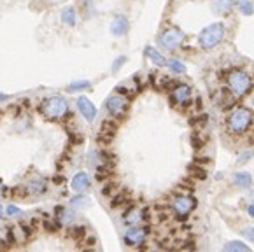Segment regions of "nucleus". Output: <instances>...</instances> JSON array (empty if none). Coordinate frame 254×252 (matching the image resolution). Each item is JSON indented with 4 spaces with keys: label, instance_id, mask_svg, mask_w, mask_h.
<instances>
[{
    "label": "nucleus",
    "instance_id": "obj_4",
    "mask_svg": "<svg viewBox=\"0 0 254 252\" xmlns=\"http://www.w3.org/2000/svg\"><path fill=\"white\" fill-rule=\"evenodd\" d=\"M42 110L47 118H53V119H58V118H63L67 112H69V104L65 100L63 96H51L44 102Z\"/></svg>",
    "mask_w": 254,
    "mask_h": 252
},
{
    "label": "nucleus",
    "instance_id": "obj_18",
    "mask_svg": "<svg viewBox=\"0 0 254 252\" xmlns=\"http://www.w3.org/2000/svg\"><path fill=\"white\" fill-rule=\"evenodd\" d=\"M61 21L65 25H69V27H75V23H77V13H75L74 7H65L61 11Z\"/></svg>",
    "mask_w": 254,
    "mask_h": 252
},
{
    "label": "nucleus",
    "instance_id": "obj_31",
    "mask_svg": "<svg viewBox=\"0 0 254 252\" xmlns=\"http://www.w3.org/2000/svg\"><path fill=\"white\" fill-rule=\"evenodd\" d=\"M251 105H253V109H254V95L251 96Z\"/></svg>",
    "mask_w": 254,
    "mask_h": 252
},
{
    "label": "nucleus",
    "instance_id": "obj_2",
    "mask_svg": "<svg viewBox=\"0 0 254 252\" xmlns=\"http://www.w3.org/2000/svg\"><path fill=\"white\" fill-rule=\"evenodd\" d=\"M254 112L249 107H235L228 116L226 126L233 135H242L253 126Z\"/></svg>",
    "mask_w": 254,
    "mask_h": 252
},
{
    "label": "nucleus",
    "instance_id": "obj_15",
    "mask_svg": "<svg viewBox=\"0 0 254 252\" xmlns=\"http://www.w3.org/2000/svg\"><path fill=\"white\" fill-rule=\"evenodd\" d=\"M144 53H146V56H148L149 60L156 65V67H166V65H168V61H166L165 56H163L158 49H154V47L148 46L146 49H144Z\"/></svg>",
    "mask_w": 254,
    "mask_h": 252
},
{
    "label": "nucleus",
    "instance_id": "obj_26",
    "mask_svg": "<svg viewBox=\"0 0 254 252\" xmlns=\"http://www.w3.org/2000/svg\"><path fill=\"white\" fill-rule=\"evenodd\" d=\"M253 156H254V151H245V152H242V156L239 158V165H242V163H247V161H249Z\"/></svg>",
    "mask_w": 254,
    "mask_h": 252
},
{
    "label": "nucleus",
    "instance_id": "obj_32",
    "mask_svg": "<svg viewBox=\"0 0 254 252\" xmlns=\"http://www.w3.org/2000/svg\"><path fill=\"white\" fill-rule=\"evenodd\" d=\"M2 193H4V189H2V186H0V196H2Z\"/></svg>",
    "mask_w": 254,
    "mask_h": 252
},
{
    "label": "nucleus",
    "instance_id": "obj_17",
    "mask_svg": "<svg viewBox=\"0 0 254 252\" xmlns=\"http://www.w3.org/2000/svg\"><path fill=\"white\" fill-rule=\"evenodd\" d=\"M46 189H47V184L44 179H33L27 184V191L30 193V194H33V196H39L42 193H46Z\"/></svg>",
    "mask_w": 254,
    "mask_h": 252
},
{
    "label": "nucleus",
    "instance_id": "obj_21",
    "mask_svg": "<svg viewBox=\"0 0 254 252\" xmlns=\"http://www.w3.org/2000/svg\"><path fill=\"white\" fill-rule=\"evenodd\" d=\"M239 9L244 16H251L254 14V5L251 0H239Z\"/></svg>",
    "mask_w": 254,
    "mask_h": 252
},
{
    "label": "nucleus",
    "instance_id": "obj_24",
    "mask_svg": "<svg viewBox=\"0 0 254 252\" xmlns=\"http://www.w3.org/2000/svg\"><path fill=\"white\" fill-rule=\"evenodd\" d=\"M5 214L9 217H19L23 216V212H21V208H18L16 205H9L7 207V210H5Z\"/></svg>",
    "mask_w": 254,
    "mask_h": 252
},
{
    "label": "nucleus",
    "instance_id": "obj_16",
    "mask_svg": "<svg viewBox=\"0 0 254 252\" xmlns=\"http://www.w3.org/2000/svg\"><path fill=\"white\" fill-rule=\"evenodd\" d=\"M233 184L240 189H249L253 186V175L249 172H237L233 175Z\"/></svg>",
    "mask_w": 254,
    "mask_h": 252
},
{
    "label": "nucleus",
    "instance_id": "obj_22",
    "mask_svg": "<svg viewBox=\"0 0 254 252\" xmlns=\"http://www.w3.org/2000/svg\"><path fill=\"white\" fill-rule=\"evenodd\" d=\"M70 205L75 207V208H84V207L90 205V200H88V196H83V194L79 193V196H74L70 200Z\"/></svg>",
    "mask_w": 254,
    "mask_h": 252
},
{
    "label": "nucleus",
    "instance_id": "obj_29",
    "mask_svg": "<svg viewBox=\"0 0 254 252\" xmlns=\"http://www.w3.org/2000/svg\"><path fill=\"white\" fill-rule=\"evenodd\" d=\"M5 98H7V95H4V93H0V102H4Z\"/></svg>",
    "mask_w": 254,
    "mask_h": 252
},
{
    "label": "nucleus",
    "instance_id": "obj_25",
    "mask_svg": "<svg viewBox=\"0 0 254 252\" xmlns=\"http://www.w3.org/2000/svg\"><path fill=\"white\" fill-rule=\"evenodd\" d=\"M125 63H126V56H120V58L114 60V63H112V72H118Z\"/></svg>",
    "mask_w": 254,
    "mask_h": 252
},
{
    "label": "nucleus",
    "instance_id": "obj_28",
    "mask_svg": "<svg viewBox=\"0 0 254 252\" xmlns=\"http://www.w3.org/2000/svg\"><path fill=\"white\" fill-rule=\"evenodd\" d=\"M247 214H249L251 217H254V203H253V205L247 207Z\"/></svg>",
    "mask_w": 254,
    "mask_h": 252
},
{
    "label": "nucleus",
    "instance_id": "obj_6",
    "mask_svg": "<svg viewBox=\"0 0 254 252\" xmlns=\"http://www.w3.org/2000/svg\"><path fill=\"white\" fill-rule=\"evenodd\" d=\"M186 41V33L179 28H168L160 35V44L166 51H177Z\"/></svg>",
    "mask_w": 254,
    "mask_h": 252
},
{
    "label": "nucleus",
    "instance_id": "obj_11",
    "mask_svg": "<svg viewBox=\"0 0 254 252\" xmlns=\"http://www.w3.org/2000/svg\"><path fill=\"white\" fill-rule=\"evenodd\" d=\"M239 0H212V11L219 16H230Z\"/></svg>",
    "mask_w": 254,
    "mask_h": 252
},
{
    "label": "nucleus",
    "instance_id": "obj_3",
    "mask_svg": "<svg viewBox=\"0 0 254 252\" xmlns=\"http://www.w3.org/2000/svg\"><path fill=\"white\" fill-rule=\"evenodd\" d=\"M226 35V27L224 23H212L205 27L202 32L198 33V44L202 49H214L219 46Z\"/></svg>",
    "mask_w": 254,
    "mask_h": 252
},
{
    "label": "nucleus",
    "instance_id": "obj_9",
    "mask_svg": "<svg viewBox=\"0 0 254 252\" xmlns=\"http://www.w3.org/2000/svg\"><path fill=\"white\" fill-rule=\"evenodd\" d=\"M77 109L88 123H93L97 119V107L93 105V102L90 98H86V96H79L77 98Z\"/></svg>",
    "mask_w": 254,
    "mask_h": 252
},
{
    "label": "nucleus",
    "instance_id": "obj_20",
    "mask_svg": "<svg viewBox=\"0 0 254 252\" xmlns=\"http://www.w3.org/2000/svg\"><path fill=\"white\" fill-rule=\"evenodd\" d=\"M90 86H91V83H90V81H75V83H72L69 88H67V91H69V93L83 91V89H88Z\"/></svg>",
    "mask_w": 254,
    "mask_h": 252
},
{
    "label": "nucleus",
    "instance_id": "obj_14",
    "mask_svg": "<svg viewBox=\"0 0 254 252\" xmlns=\"http://www.w3.org/2000/svg\"><path fill=\"white\" fill-rule=\"evenodd\" d=\"M72 189L77 193H84L88 191L90 186H91V182H90V177L88 174H84V172H79V174H75L74 177H72Z\"/></svg>",
    "mask_w": 254,
    "mask_h": 252
},
{
    "label": "nucleus",
    "instance_id": "obj_27",
    "mask_svg": "<svg viewBox=\"0 0 254 252\" xmlns=\"http://www.w3.org/2000/svg\"><path fill=\"white\" fill-rule=\"evenodd\" d=\"M245 238L251 240V242L254 243V226L253 228H249V229H245Z\"/></svg>",
    "mask_w": 254,
    "mask_h": 252
},
{
    "label": "nucleus",
    "instance_id": "obj_8",
    "mask_svg": "<svg viewBox=\"0 0 254 252\" xmlns=\"http://www.w3.org/2000/svg\"><path fill=\"white\" fill-rule=\"evenodd\" d=\"M148 238V228L144 226H130V229L125 233V243L132 247H140Z\"/></svg>",
    "mask_w": 254,
    "mask_h": 252
},
{
    "label": "nucleus",
    "instance_id": "obj_13",
    "mask_svg": "<svg viewBox=\"0 0 254 252\" xmlns=\"http://www.w3.org/2000/svg\"><path fill=\"white\" fill-rule=\"evenodd\" d=\"M144 219H146V214H144L142 208H130L125 216H123V222H125V226H128V228L130 226L142 224Z\"/></svg>",
    "mask_w": 254,
    "mask_h": 252
},
{
    "label": "nucleus",
    "instance_id": "obj_7",
    "mask_svg": "<svg viewBox=\"0 0 254 252\" xmlns=\"http://www.w3.org/2000/svg\"><path fill=\"white\" fill-rule=\"evenodd\" d=\"M105 107L114 118H121V116L126 114V110H128V107H130V100H128V96L121 95L120 91H116L114 95H111L107 98Z\"/></svg>",
    "mask_w": 254,
    "mask_h": 252
},
{
    "label": "nucleus",
    "instance_id": "obj_5",
    "mask_svg": "<svg viewBox=\"0 0 254 252\" xmlns=\"http://www.w3.org/2000/svg\"><path fill=\"white\" fill-rule=\"evenodd\" d=\"M194 208H196V198L191 194H179L172 202V210L180 219H186Z\"/></svg>",
    "mask_w": 254,
    "mask_h": 252
},
{
    "label": "nucleus",
    "instance_id": "obj_30",
    "mask_svg": "<svg viewBox=\"0 0 254 252\" xmlns=\"http://www.w3.org/2000/svg\"><path fill=\"white\" fill-rule=\"evenodd\" d=\"M2 216H4V208H2V205H0V219H2Z\"/></svg>",
    "mask_w": 254,
    "mask_h": 252
},
{
    "label": "nucleus",
    "instance_id": "obj_19",
    "mask_svg": "<svg viewBox=\"0 0 254 252\" xmlns=\"http://www.w3.org/2000/svg\"><path fill=\"white\" fill-rule=\"evenodd\" d=\"M224 251H228V252H249L251 247L247 245V243H244V242L233 240V242L224 243Z\"/></svg>",
    "mask_w": 254,
    "mask_h": 252
},
{
    "label": "nucleus",
    "instance_id": "obj_1",
    "mask_svg": "<svg viewBox=\"0 0 254 252\" xmlns=\"http://www.w3.org/2000/svg\"><path fill=\"white\" fill-rule=\"evenodd\" d=\"M253 86H254L253 77L249 75L247 70L233 69L226 74V88L235 98H242V96L249 95Z\"/></svg>",
    "mask_w": 254,
    "mask_h": 252
},
{
    "label": "nucleus",
    "instance_id": "obj_12",
    "mask_svg": "<svg viewBox=\"0 0 254 252\" xmlns=\"http://www.w3.org/2000/svg\"><path fill=\"white\" fill-rule=\"evenodd\" d=\"M130 30V21L126 16H116L111 23V33L116 37H123L126 35Z\"/></svg>",
    "mask_w": 254,
    "mask_h": 252
},
{
    "label": "nucleus",
    "instance_id": "obj_10",
    "mask_svg": "<svg viewBox=\"0 0 254 252\" xmlns=\"http://www.w3.org/2000/svg\"><path fill=\"white\" fill-rule=\"evenodd\" d=\"M172 100L177 105H186L191 102V86L190 84H177L172 91Z\"/></svg>",
    "mask_w": 254,
    "mask_h": 252
},
{
    "label": "nucleus",
    "instance_id": "obj_23",
    "mask_svg": "<svg viewBox=\"0 0 254 252\" xmlns=\"http://www.w3.org/2000/svg\"><path fill=\"white\" fill-rule=\"evenodd\" d=\"M168 69H170L174 74H184V72H186L184 63H180V61H177V60L168 61Z\"/></svg>",
    "mask_w": 254,
    "mask_h": 252
}]
</instances>
